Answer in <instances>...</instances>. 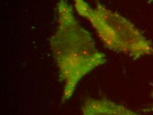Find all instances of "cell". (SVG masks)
<instances>
[{
  "instance_id": "obj_1",
  "label": "cell",
  "mask_w": 153,
  "mask_h": 115,
  "mask_svg": "<svg viewBox=\"0 0 153 115\" xmlns=\"http://www.w3.org/2000/svg\"><path fill=\"white\" fill-rule=\"evenodd\" d=\"M57 27L50 39V49L63 82L62 103L70 99L79 82L106 62L91 34L82 27L67 0L57 5Z\"/></svg>"
},
{
  "instance_id": "obj_2",
  "label": "cell",
  "mask_w": 153,
  "mask_h": 115,
  "mask_svg": "<svg viewBox=\"0 0 153 115\" xmlns=\"http://www.w3.org/2000/svg\"><path fill=\"white\" fill-rule=\"evenodd\" d=\"M78 13L90 22L107 49L126 54L133 59L153 55V45L128 19L98 4L73 0Z\"/></svg>"
},
{
  "instance_id": "obj_3",
  "label": "cell",
  "mask_w": 153,
  "mask_h": 115,
  "mask_svg": "<svg viewBox=\"0 0 153 115\" xmlns=\"http://www.w3.org/2000/svg\"><path fill=\"white\" fill-rule=\"evenodd\" d=\"M81 111L82 115H139L106 99H88L82 105Z\"/></svg>"
},
{
  "instance_id": "obj_4",
  "label": "cell",
  "mask_w": 153,
  "mask_h": 115,
  "mask_svg": "<svg viewBox=\"0 0 153 115\" xmlns=\"http://www.w3.org/2000/svg\"><path fill=\"white\" fill-rule=\"evenodd\" d=\"M152 97H153V92H152Z\"/></svg>"
}]
</instances>
